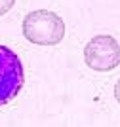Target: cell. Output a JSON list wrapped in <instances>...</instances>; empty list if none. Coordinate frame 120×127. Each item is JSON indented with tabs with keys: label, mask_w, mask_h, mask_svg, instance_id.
<instances>
[{
	"label": "cell",
	"mask_w": 120,
	"mask_h": 127,
	"mask_svg": "<svg viewBox=\"0 0 120 127\" xmlns=\"http://www.w3.org/2000/svg\"><path fill=\"white\" fill-rule=\"evenodd\" d=\"M23 36L36 46H57L65 36V21L50 10H34L23 19Z\"/></svg>",
	"instance_id": "cell-1"
},
{
	"label": "cell",
	"mask_w": 120,
	"mask_h": 127,
	"mask_svg": "<svg viewBox=\"0 0 120 127\" xmlns=\"http://www.w3.org/2000/svg\"><path fill=\"white\" fill-rule=\"evenodd\" d=\"M84 63L95 72H111L120 64V44L111 34H97L84 48Z\"/></svg>",
	"instance_id": "cell-2"
},
{
	"label": "cell",
	"mask_w": 120,
	"mask_h": 127,
	"mask_svg": "<svg viewBox=\"0 0 120 127\" xmlns=\"http://www.w3.org/2000/svg\"><path fill=\"white\" fill-rule=\"evenodd\" d=\"M25 84L23 63L6 46H0V106L10 104Z\"/></svg>",
	"instance_id": "cell-3"
},
{
	"label": "cell",
	"mask_w": 120,
	"mask_h": 127,
	"mask_svg": "<svg viewBox=\"0 0 120 127\" xmlns=\"http://www.w3.org/2000/svg\"><path fill=\"white\" fill-rule=\"evenodd\" d=\"M13 4H15V0H0V17L4 13H8L13 8Z\"/></svg>",
	"instance_id": "cell-4"
},
{
	"label": "cell",
	"mask_w": 120,
	"mask_h": 127,
	"mask_svg": "<svg viewBox=\"0 0 120 127\" xmlns=\"http://www.w3.org/2000/svg\"><path fill=\"white\" fill-rule=\"evenodd\" d=\"M115 99H116V102L120 104V80L115 84Z\"/></svg>",
	"instance_id": "cell-5"
}]
</instances>
